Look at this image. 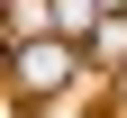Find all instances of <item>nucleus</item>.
Listing matches in <instances>:
<instances>
[{
    "instance_id": "obj_1",
    "label": "nucleus",
    "mask_w": 127,
    "mask_h": 118,
    "mask_svg": "<svg viewBox=\"0 0 127 118\" xmlns=\"http://www.w3.org/2000/svg\"><path fill=\"white\" fill-rule=\"evenodd\" d=\"M9 82H18V100H27V109L64 100L73 82H82V37H64V27H45V37L9 45Z\"/></svg>"
},
{
    "instance_id": "obj_2",
    "label": "nucleus",
    "mask_w": 127,
    "mask_h": 118,
    "mask_svg": "<svg viewBox=\"0 0 127 118\" xmlns=\"http://www.w3.org/2000/svg\"><path fill=\"white\" fill-rule=\"evenodd\" d=\"M82 55H91V64H109V73H118V64H127V9H109V18L91 27V37H82Z\"/></svg>"
},
{
    "instance_id": "obj_3",
    "label": "nucleus",
    "mask_w": 127,
    "mask_h": 118,
    "mask_svg": "<svg viewBox=\"0 0 127 118\" xmlns=\"http://www.w3.org/2000/svg\"><path fill=\"white\" fill-rule=\"evenodd\" d=\"M55 27L64 37H91V27H100V0H55Z\"/></svg>"
},
{
    "instance_id": "obj_4",
    "label": "nucleus",
    "mask_w": 127,
    "mask_h": 118,
    "mask_svg": "<svg viewBox=\"0 0 127 118\" xmlns=\"http://www.w3.org/2000/svg\"><path fill=\"white\" fill-rule=\"evenodd\" d=\"M36 118H73V109H55V100H45V109H36Z\"/></svg>"
},
{
    "instance_id": "obj_5",
    "label": "nucleus",
    "mask_w": 127,
    "mask_h": 118,
    "mask_svg": "<svg viewBox=\"0 0 127 118\" xmlns=\"http://www.w3.org/2000/svg\"><path fill=\"white\" fill-rule=\"evenodd\" d=\"M109 9H127V0H100V18H109Z\"/></svg>"
},
{
    "instance_id": "obj_6",
    "label": "nucleus",
    "mask_w": 127,
    "mask_h": 118,
    "mask_svg": "<svg viewBox=\"0 0 127 118\" xmlns=\"http://www.w3.org/2000/svg\"><path fill=\"white\" fill-rule=\"evenodd\" d=\"M118 100H127V64H118Z\"/></svg>"
}]
</instances>
